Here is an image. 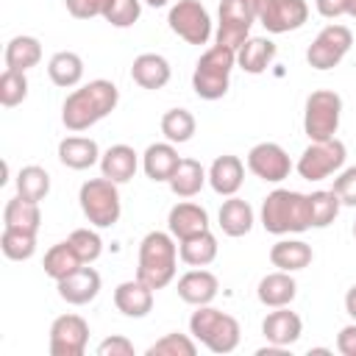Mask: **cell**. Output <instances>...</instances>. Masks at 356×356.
Wrapping results in <instances>:
<instances>
[{"instance_id":"cell-1","label":"cell","mask_w":356,"mask_h":356,"mask_svg":"<svg viewBox=\"0 0 356 356\" xmlns=\"http://www.w3.org/2000/svg\"><path fill=\"white\" fill-rule=\"evenodd\" d=\"M117 103H120V89L106 78H95L67 95L61 106V122L72 134L86 131L103 117H108L117 108Z\"/></svg>"},{"instance_id":"cell-2","label":"cell","mask_w":356,"mask_h":356,"mask_svg":"<svg viewBox=\"0 0 356 356\" xmlns=\"http://www.w3.org/2000/svg\"><path fill=\"white\" fill-rule=\"evenodd\" d=\"M261 225L275 236L303 234L312 228V203L309 195L295 189H273L261 200Z\"/></svg>"},{"instance_id":"cell-3","label":"cell","mask_w":356,"mask_h":356,"mask_svg":"<svg viewBox=\"0 0 356 356\" xmlns=\"http://www.w3.org/2000/svg\"><path fill=\"white\" fill-rule=\"evenodd\" d=\"M178 245L175 236L167 231H150L139 242V264L136 278L145 281L150 289H164L178 270Z\"/></svg>"},{"instance_id":"cell-4","label":"cell","mask_w":356,"mask_h":356,"mask_svg":"<svg viewBox=\"0 0 356 356\" xmlns=\"http://www.w3.org/2000/svg\"><path fill=\"white\" fill-rule=\"evenodd\" d=\"M189 334L206 345L211 353H231L239 345L242 328L236 323V317L214 309L211 303L197 306V312H192L189 317Z\"/></svg>"},{"instance_id":"cell-5","label":"cell","mask_w":356,"mask_h":356,"mask_svg":"<svg viewBox=\"0 0 356 356\" xmlns=\"http://www.w3.org/2000/svg\"><path fill=\"white\" fill-rule=\"evenodd\" d=\"M234 64H236V50H228L222 44L209 47L197 58L195 72H192V89H195V95L203 97V100H220L228 92Z\"/></svg>"},{"instance_id":"cell-6","label":"cell","mask_w":356,"mask_h":356,"mask_svg":"<svg viewBox=\"0 0 356 356\" xmlns=\"http://www.w3.org/2000/svg\"><path fill=\"white\" fill-rule=\"evenodd\" d=\"M78 200H81V211L83 217L95 225V228H111L120 214H122V203H120V189L114 181H108L106 175L103 178H89L81 192H78Z\"/></svg>"},{"instance_id":"cell-7","label":"cell","mask_w":356,"mask_h":356,"mask_svg":"<svg viewBox=\"0 0 356 356\" xmlns=\"http://www.w3.org/2000/svg\"><path fill=\"white\" fill-rule=\"evenodd\" d=\"M342 117V97L334 89H317L306 97V111H303V131L312 142L334 139Z\"/></svg>"},{"instance_id":"cell-8","label":"cell","mask_w":356,"mask_h":356,"mask_svg":"<svg viewBox=\"0 0 356 356\" xmlns=\"http://www.w3.org/2000/svg\"><path fill=\"white\" fill-rule=\"evenodd\" d=\"M345 156H348V150L337 136L334 139H323V142H312L300 153L295 170H298V175L303 181H325L328 175L342 170Z\"/></svg>"},{"instance_id":"cell-9","label":"cell","mask_w":356,"mask_h":356,"mask_svg":"<svg viewBox=\"0 0 356 356\" xmlns=\"http://www.w3.org/2000/svg\"><path fill=\"white\" fill-rule=\"evenodd\" d=\"M256 22L253 0H220V22H217V44L228 50H239L250 36V25Z\"/></svg>"},{"instance_id":"cell-10","label":"cell","mask_w":356,"mask_h":356,"mask_svg":"<svg viewBox=\"0 0 356 356\" xmlns=\"http://www.w3.org/2000/svg\"><path fill=\"white\" fill-rule=\"evenodd\" d=\"M350 44H353L350 28L331 22V25H325V28L314 36V42L309 44L306 61H309V67H314V70H334V67L348 56Z\"/></svg>"},{"instance_id":"cell-11","label":"cell","mask_w":356,"mask_h":356,"mask_svg":"<svg viewBox=\"0 0 356 356\" xmlns=\"http://www.w3.org/2000/svg\"><path fill=\"white\" fill-rule=\"evenodd\" d=\"M167 22L186 44H206L211 39V17L200 0H178L170 8Z\"/></svg>"},{"instance_id":"cell-12","label":"cell","mask_w":356,"mask_h":356,"mask_svg":"<svg viewBox=\"0 0 356 356\" xmlns=\"http://www.w3.org/2000/svg\"><path fill=\"white\" fill-rule=\"evenodd\" d=\"M256 22L264 25L270 33H289L298 31L309 19L306 0H253Z\"/></svg>"},{"instance_id":"cell-13","label":"cell","mask_w":356,"mask_h":356,"mask_svg":"<svg viewBox=\"0 0 356 356\" xmlns=\"http://www.w3.org/2000/svg\"><path fill=\"white\" fill-rule=\"evenodd\" d=\"M248 170L267 181V184H281L284 178H289L292 172V161L286 156V150L275 142H259L248 150Z\"/></svg>"},{"instance_id":"cell-14","label":"cell","mask_w":356,"mask_h":356,"mask_svg":"<svg viewBox=\"0 0 356 356\" xmlns=\"http://www.w3.org/2000/svg\"><path fill=\"white\" fill-rule=\"evenodd\" d=\"M89 323L81 314H61L50 325V353L53 356H81L86 350Z\"/></svg>"},{"instance_id":"cell-15","label":"cell","mask_w":356,"mask_h":356,"mask_svg":"<svg viewBox=\"0 0 356 356\" xmlns=\"http://www.w3.org/2000/svg\"><path fill=\"white\" fill-rule=\"evenodd\" d=\"M56 286H58V298L61 300H67L72 306H83V303H89V300L97 298V292H100V275H97L95 267L83 264L75 273H70L67 278L56 281Z\"/></svg>"},{"instance_id":"cell-16","label":"cell","mask_w":356,"mask_h":356,"mask_svg":"<svg viewBox=\"0 0 356 356\" xmlns=\"http://www.w3.org/2000/svg\"><path fill=\"white\" fill-rule=\"evenodd\" d=\"M167 228L170 234L181 242V239H189L195 234H203L209 231V211L197 203H189V200H181L170 209L167 214Z\"/></svg>"},{"instance_id":"cell-17","label":"cell","mask_w":356,"mask_h":356,"mask_svg":"<svg viewBox=\"0 0 356 356\" xmlns=\"http://www.w3.org/2000/svg\"><path fill=\"white\" fill-rule=\"evenodd\" d=\"M220 292V281L214 273L197 267V270H189L178 278V298L184 303H192V306H206L217 298Z\"/></svg>"},{"instance_id":"cell-18","label":"cell","mask_w":356,"mask_h":356,"mask_svg":"<svg viewBox=\"0 0 356 356\" xmlns=\"http://www.w3.org/2000/svg\"><path fill=\"white\" fill-rule=\"evenodd\" d=\"M242 181H245V164H242L239 156L225 153V156H217L211 161V167H209V184H211V189L217 195H222V197L236 195L242 189Z\"/></svg>"},{"instance_id":"cell-19","label":"cell","mask_w":356,"mask_h":356,"mask_svg":"<svg viewBox=\"0 0 356 356\" xmlns=\"http://www.w3.org/2000/svg\"><path fill=\"white\" fill-rule=\"evenodd\" d=\"M261 334L267 337V342L281 345V348H289V345H295V342L300 339V334H303V320H300L295 312H289L286 306H281V309H275V312H270V314L264 317Z\"/></svg>"},{"instance_id":"cell-20","label":"cell","mask_w":356,"mask_h":356,"mask_svg":"<svg viewBox=\"0 0 356 356\" xmlns=\"http://www.w3.org/2000/svg\"><path fill=\"white\" fill-rule=\"evenodd\" d=\"M153 292L145 281L134 278V281H122L114 289V306L125 314V317H145L153 309Z\"/></svg>"},{"instance_id":"cell-21","label":"cell","mask_w":356,"mask_h":356,"mask_svg":"<svg viewBox=\"0 0 356 356\" xmlns=\"http://www.w3.org/2000/svg\"><path fill=\"white\" fill-rule=\"evenodd\" d=\"M170 75H172L170 61L159 53H142L131 64V78L142 89H161V86L170 83Z\"/></svg>"},{"instance_id":"cell-22","label":"cell","mask_w":356,"mask_h":356,"mask_svg":"<svg viewBox=\"0 0 356 356\" xmlns=\"http://www.w3.org/2000/svg\"><path fill=\"white\" fill-rule=\"evenodd\" d=\"M136 167H139V156L131 145H111L100 156V172L114 184H128L136 175Z\"/></svg>"},{"instance_id":"cell-23","label":"cell","mask_w":356,"mask_h":356,"mask_svg":"<svg viewBox=\"0 0 356 356\" xmlns=\"http://www.w3.org/2000/svg\"><path fill=\"white\" fill-rule=\"evenodd\" d=\"M275 53H278V47H275L273 39H267V36H248L245 44L236 50V64L245 72H250V75H261L273 64Z\"/></svg>"},{"instance_id":"cell-24","label":"cell","mask_w":356,"mask_h":356,"mask_svg":"<svg viewBox=\"0 0 356 356\" xmlns=\"http://www.w3.org/2000/svg\"><path fill=\"white\" fill-rule=\"evenodd\" d=\"M100 147L89 136H67L58 142V161L70 170H89L100 161Z\"/></svg>"},{"instance_id":"cell-25","label":"cell","mask_w":356,"mask_h":356,"mask_svg":"<svg viewBox=\"0 0 356 356\" xmlns=\"http://www.w3.org/2000/svg\"><path fill=\"white\" fill-rule=\"evenodd\" d=\"M256 295H259V300H261L264 306L281 309V306H289V303L295 300L298 284H295V278H292L289 273L278 270V273H270V275H264V278L259 281Z\"/></svg>"},{"instance_id":"cell-26","label":"cell","mask_w":356,"mask_h":356,"mask_svg":"<svg viewBox=\"0 0 356 356\" xmlns=\"http://www.w3.org/2000/svg\"><path fill=\"white\" fill-rule=\"evenodd\" d=\"M314 259L312 253V245H306L303 239H278L273 248H270V261L273 267L284 270V273H295V270H303L309 267Z\"/></svg>"},{"instance_id":"cell-27","label":"cell","mask_w":356,"mask_h":356,"mask_svg":"<svg viewBox=\"0 0 356 356\" xmlns=\"http://www.w3.org/2000/svg\"><path fill=\"white\" fill-rule=\"evenodd\" d=\"M181 156L178 150L172 147V142H156L145 150L142 156V170L150 181H170V175L175 172Z\"/></svg>"},{"instance_id":"cell-28","label":"cell","mask_w":356,"mask_h":356,"mask_svg":"<svg viewBox=\"0 0 356 356\" xmlns=\"http://www.w3.org/2000/svg\"><path fill=\"white\" fill-rule=\"evenodd\" d=\"M217 220H220V228L225 236H245L253 228V209L248 200L231 195L228 200H222Z\"/></svg>"},{"instance_id":"cell-29","label":"cell","mask_w":356,"mask_h":356,"mask_svg":"<svg viewBox=\"0 0 356 356\" xmlns=\"http://www.w3.org/2000/svg\"><path fill=\"white\" fill-rule=\"evenodd\" d=\"M206 181H209V172L203 170L200 161H195V159H181L167 184H170L172 195H178V197H195V195L203 189Z\"/></svg>"},{"instance_id":"cell-30","label":"cell","mask_w":356,"mask_h":356,"mask_svg":"<svg viewBox=\"0 0 356 356\" xmlns=\"http://www.w3.org/2000/svg\"><path fill=\"white\" fill-rule=\"evenodd\" d=\"M42 225V211H39V203L17 195L6 203L3 209V228H17V231H31L36 234Z\"/></svg>"},{"instance_id":"cell-31","label":"cell","mask_w":356,"mask_h":356,"mask_svg":"<svg viewBox=\"0 0 356 356\" xmlns=\"http://www.w3.org/2000/svg\"><path fill=\"white\" fill-rule=\"evenodd\" d=\"M47 75L56 86L61 89H70V86H78L81 78H83V58L72 50H58L50 61H47Z\"/></svg>"},{"instance_id":"cell-32","label":"cell","mask_w":356,"mask_h":356,"mask_svg":"<svg viewBox=\"0 0 356 356\" xmlns=\"http://www.w3.org/2000/svg\"><path fill=\"white\" fill-rule=\"evenodd\" d=\"M217 236L211 231H203V234H195L189 239H181L178 245V256L184 264L189 267H206L217 259Z\"/></svg>"},{"instance_id":"cell-33","label":"cell","mask_w":356,"mask_h":356,"mask_svg":"<svg viewBox=\"0 0 356 356\" xmlns=\"http://www.w3.org/2000/svg\"><path fill=\"white\" fill-rule=\"evenodd\" d=\"M42 61V44L36 36H14L6 44V70H17L25 72L31 67H36Z\"/></svg>"},{"instance_id":"cell-34","label":"cell","mask_w":356,"mask_h":356,"mask_svg":"<svg viewBox=\"0 0 356 356\" xmlns=\"http://www.w3.org/2000/svg\"><path fill=\"white\" fill-rule=\"evenodd\" d=\"M42 267H44V275H50L53 281H61L70 273H75L78 267H83V261H81V256L75 253V248L70 242H58L44 253Z\"/></svg>"},{"instance_id":"cell-35","label":"cell","mask_w":356,"mask_h":356,"mask_svg":"<svg viewBox=\"0 0 356 356\" xmlns=\"http://www.w3.org/2000/svg\"><path fill=\"white\" fill-rule=\"evenodd\" d=\"M47 192H50V175H47L44 167L28 164V167H22L17 172V195L39 203V200L47 197Z\"/></svg>"},{"instance_id":"cell-36","label":"cell","mask_w":356,"mask_h":356,"mask_svg":"<svg viewBox=\"0 0 356 356\" xmlns=\"http://www.w3.org/2000/svg\"><path fill=\"white\" fill-rule=\"evenodd\" d=\"M195 128H197V122H195L192 111H186V108H170V111L161 117V134H164L167 142H172V145L189 142V139L195 136Z\"/></svg>"},{"instance_id":"cell-37","label":"cell","mask_w":356,"mask_h":356,"mask_svg":"<svg viewBox=\"0 0 356 356\" xmlns=\"http://www.w3.org/2000/svg\"><path fill=\"white\" fill-rule=\"evenodd\" d=\"M0 250L11 261H25L36 253V234L31 231H17V228H3L0 236Z\"/></svg>"},{"instance_id":"cell-38","label":"cell","mask_w":356,"mask_h":356,"mask_svg":"<svg viewBox=\"0 0 356 356\" xmlns=\"http://www.w3.org/2000/svg\"><path fill=\"white\" fill-rule=\"evenodd\" d=\"M309 203H312V228H325L337 220L339 214V197L334 189H317L309 195Z\"/></svg>"},{"instance_id":"cell-39","label":"cell","mask_w":356,"mask_h":356,"mask_svg":"<svg viewBox=\"0 0 356 356\" xmlns=\"http://www.w3.org/2000/svg\"><path fill=\"white\" fill-rule=\"evenodd\" d=\"M100 17L114 28H131L142 17V0H106Z\"/></svg>"},{"instance_id":"cell-40","label":"cell","mask_w":356,"mask_h":356,"mask_svg":"<svg viewBox=\"0 0 356 356\" xmlns=\"http://www.w3.org/2000/svg\"><path fill=\"white\" fill-rule=\"evenodd\" d=\"M145 353L147 356H195L197 345H195L192 337L175 331V334H164L161 339H156Z\"/></svg>"},{"instance_id":"cell-41","label":"cell","mask_w":356,"mask_h":356,"mask_svg":"<svg viewBox=\"0 0 356 356\" xmlns=\"http://www.w3.org/2000/svg\"><path fill=\"white\" fill-rule=\"evenodd\" d=\"M25 97H28V78H25V72L6 70V72L0 75V103H3L6 108H14V106H19Z\"/></svg>"},{"instance_id":"cell-42","label":"cell","mask_w":356,"mask_h":356,"mask_svg":"<svg viewBox=\"0 0 356 356\" xmlns=\"http://www.w3.org/2000/svg\"><path fill=\"white\" fill-rule=\"evenodd\" d=\"M67 242L75 248V253L81 256V261H83V264L97 261V259H100V253H103V239H100V234H97V231H92V228H75V231L70 234V239H67Z\"/></svg>"},{"instance_id":"cell-43","label":"cell","mask_w":356,"mask_h":356,"mask_svg":"<svg viewBox=\"0 0 356 356\" xmlns=\"http://www.w3.org/2000/svg\"><path fill=\"white\" fill-rule=\"evenodd\" d=\"M339 197L342 206H356V164L353 167H345L337 178H334V186H331Z\"/></svg>"},{"instance_id":"cell-44","label":"cell","mask_w":356,"mask_h":356,"mask_svg":"<svg viewBox=\"0 0 356 356\" xmlns=\"http://www.w3.org/2000/svg\"><path fill=\"white\" fill-rule=\"evenodd\" d=\"M314 6L328 19H337V17H353L356 19V0H314Z\"/></svg>"},{"instance_id":"cell-45","label":"cell","mask_w":356,"mask_h":356,"mask_svg":"<svg viewBox=\"0 0 356 356\" xmlns=\"http://www.w3.org/2000/svg\"><path fill=\"white\" fill-rule=\"evenodd\" d=\"M103 3H106V0H64L67 11H70L75 19H92V17H100V14H103Z\"/></svg>"},{"instance_id":"cell-46","label":"cell","mask_w":356,"mask_h":356,"mask_svg":"<svg viewBox=\"0 0 356 356\" xmlns=\"http://www.w3.org/2000/svg\"><path fill=\"white\" fill-rule=\"evenodd\" d=\"M97 356H134V342L125 337H106L97 345Z\"/></svg>"},{"instance_id":"cell-47","label":"cell","mask_w":356,"mask_h":356,"mask_svg":"<svg viewBox=\"0 0 356 356\" xmlns=\"http://www.w3.org/2000/svg\"><path fill=\"white\" fill-rule=\"evenodd\" d=\"M337 350L342 356H356V323L339 328V334H337Z\"/></svg>"},{"instance_id":"cell-48","label":"cell","mask_w":356,"mask_h":356,"mask_svg":"<svg viewBox=\"0 0 356 356\" xmlns=\"http://www.w3.org/2000/svg\"><path fill=\"white\" fill-rule=\"evenodd\" d=\"M345 312H348V314L356 320V284H353V286L345 292Z\"/></svg>"},{"instance_id":"cell-49","label":"cell","mask_w":356,"mask_h":356,"mask_svg":"<svg viewBox=\"0 0 356 356\" xmlns=\"http://www.w3.org/2000/svg\"><path fill=\"white\" fill-rule=\"evenodd\" d=\"M142 3H147V6H153V8H161V6H167L170 0H142Z\"/></svg>"},{"instance_id":"cell-50","label":"cell","mask_w":356,"mask_h":356,"mask_svg":"<svg viewBox=\"0 0 356 356\" xmlns=\"http://www.w3.org/2000/svg\"><path fill=\"white\" fill-rule=\"evenodd\" d=\"M353 236H356V220H353Z\"/></svg>"}]
</instances>
